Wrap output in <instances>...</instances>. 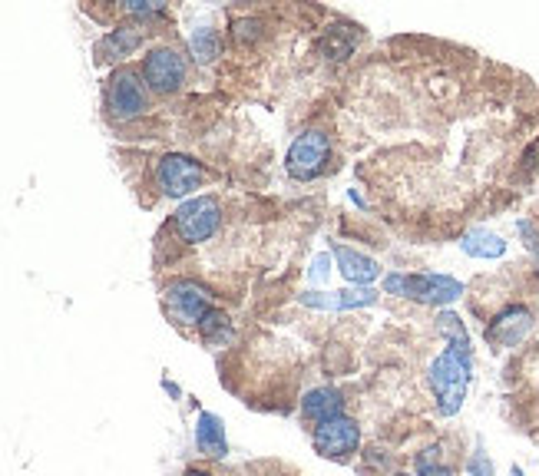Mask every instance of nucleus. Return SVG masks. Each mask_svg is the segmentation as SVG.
I'll list each match as a JSON object with an SVG mask.
<instances>
[{"instance_id":"obj_19","label":"nucleus","mask_w":539,"mask_h":476,"mask_svg":"<svg viewBox=\"0 0 539 476\" xmlns=\"http://www.w3.org/2000/svg\"><path fill=\"white\" fill-rule=\"evenodd\" d=\"M192 53H196L199 63H209L219 57V37H215V30H196V37H192Z\"/></svg>"},{"instance_id":"obj_24","label":"nucleus","mask_w":539,"mask_h":476,"mask_svg":"<svg viewBox=\"0 0 539 476\" xmlns=\"http://www.w3.org/2000/svg\"><path fill=\"white\" fill-rule=\"evenodd\" d=\"M420 476H454L447 467H424L420 470Z\"/></svg>"},{"instance_id":"obj_18","label":"nucleus","mask_w":539,"mask_h":476,"mask_svg":"<svg viewBox=\"0 0 539 476\" xmlns=\"http://www.w3.org/2000/svg\"><path fill=\"white\" fill-rule=\"evenodd\" d=\"M199 331H202V338L206 341H222V338H229V315L225 311H209L206 318L199 321Z\"/></svg>"},{"instance_id":"obj_17","label":"nucleus","mask_w":539,"mask_h":476,"mask_svg":"<svg viewBox=\"0 0 539 476\" xmlns=\"http://www.w3.org/2000/svg\"><path fill=\"white\" fill-rule=\"evenodd\" d=\"M374 301H377V291L374 288H344V291H334V311L364 308V305H374Z\"/></svg>"},{"instance_id":"obj_2","label":"nucleus","mask_w":539,"mask_h":476,"mask_svg":"<svg viewBox=\"0 0 539 476\" xmlns=\"http://www.w3.org/2000/svg\"><path fill=\"white\" fill-rule=\"evenodd\" d=\"M384 291L420 301V305H450L463 295V285L450 275H387Z\"/></svg>"},{"instance_id":"obj_8","label":"nucleus","mask_w":539,"mask_h":476,"mask_svg":"<svg viewBox=\"0 0 539 476\" xmlns=\"http://www.w3.org/2000/svg\"><path fill=\"white\" fill-rule=\"evenodd\" d=\"M156 179H159V189H163L166 196L179 199V196L196 192L202 186V179H206V172H202V166L196 159L169 153V156H163V162H159Z\"/></svg>"},{"instance_id":"obj_7","label":"nucleus","mask_w":539,"mask_h":476,"mask_svg":"<svg viewBox=\"0 0 539 476\" xmlns=\"http://www.w3.org/2000/svg\"><path fill=\"white\" fill-rule=\"evenodd\" d=\"M166 305H169V315L182 321V324H199L202 318L212 311V295L199 281H172L166 288Z\"/></svg>"},{"instance_id":"obj_16","label":"nucleus","mask_w":539,"mask_h":476,"mask_svg":"<svg viewBox=\"0 0 539 476\" xmlns=\"http://www.w3.org/2000/svg\"><path fill=\"white\" fill-rule=\"evenodd\" d=\"M437 328H440V334H444V338H447L450 348H457V351H470L467 328H463V321L454 315V311H440V315H437Z\"/></svg>"},{"instance_id":"obj_26","label":"nucleus","mask_w":539,"mask_h":476,"mask_svg":"<svg viewBox=\"0 0 539 476\" xmlns=\"http://www.w3.org/2000/svg\"><path fill=\"white\" fill-rule=\"evenodd\" d=\"M513 476H523V473H520V470H516V467H513Z\"/></svg>"},{"instance_id":"obj_1","label":"nucleus","mask_w":539,"mask_h":476,"mask_svg":"<svg viewBox=\"0 0 539 476\" xmlns=\"http://www.w3.org/2000/svg\"><path fill=\"white\" fill-rule=\"evenodd\" d=\"M430 387L437 394V407L444 417H454L470 387V351L447 348L430 364Z\"/></svg>"},{"instance_id":"obj_22","label":"nucleus","mask_w":539,"mask_h":476,"mask_svg":"<svg viewBox=\"0 0 539 476\" xmlns=\"http://www.w3.org/2000/svg\"><path fill=\"white\" fill-rule=\"evenodd\" d=\"M328 262H331L328 255H318L315 262H311V281H318V285H321V281L328 278Z\"/></svg>"},{"instance_id":"obj_23","label":"nucleus","mask_w":539,"mask_h":476,"mask_svg":"<svg viewBox=\"0 0 539 476\" xmlns=\"http://www.w3.org/2000/svg\"><path fill=\"white\" fill-rule=\"evenodd\" d=\"M126 10H133V14H159L163 4H146V0H129Z\"/></svg>"},{"instance_id":"obj_3","label":"nucleus","mask_w":539,"mask_h":476,"mask_svg":"<svg viewBox=\"0 0 539 476\" xmlns=\"http://www.w3.org/2000/svg\"><path fill=\"white\" fill-rule=\"evenodd\" d=\"M328 162H331V136L321 133V129H308V133H301L291 143L285 156V169L291 179L311 182L328 169Z\"/></svg>"},{"instance_id":"obj_25","label":"nucleus","mask_w":539,"mask_h":476,"mask_svg":"<svg viewBox=\"0 0 539 476\" xmlns=\"http://www.w3.org/2000/svg\"><path fill=\"white\" fill-rule=\"evenodd\" d=\"M186 476H212V473H206V470H189Z\"/></svg>"},{"instance_id":"obj_20","label":"nucleus","mask_w":539,"mask_h":476,"mask_svg":"<svg viewBox=\"0 0 539 476\" xmlns=\"http://www.w3.org/2000/svg\"><path fill=\"white\" fill-rule=\"evenodd\" d=\"M258 30H262V24H258L255 17H245V20H235L232 24V37L239 43H252L258 37Z\"/></svg>"},{"instance_id":"obj_4","label":"nucleus","mask_w":539,"mask_h":476,"mask_svg":"<svg viewBox=\"0 0 539 476\" xmlns=\"http://www.w3.org/2000/svg\"><path fill=\"white\" fill-rule=\"evenodd\" d=\"M219 225H222V205L212 196L192 199L176 212V232L182 242H189V245L209 242V238L219 232Z\"/></svg>"},{"instance_id":"obj_10","label":"nucleus","mask_w":539,"mask_h":476,"mask_svg":"<svg viewBox=\"0 0 539 476\" xmlns=\"http://www.w3.org/2000/svg\"><path fill=\"white\" fill-rule=\"evenodd\" d=\"M533 328V315L530 308H520V305H510L506 311H500L493 324L487 328V341L500 344V348H513V344H520L526 334Z\"/></svg>"},{"instance_id":"obj_15","label":"nucleus","mask_w":539,"mask_h":476,"mask_svg":"<svg viewBox=\"0 0 539 476\" xmlns=\"http://www.w3.org/2000/svg\"><path fill=\"white\" fill-rule=\"evenodd\" d=\"M463 252L467 255H473V258H500L503 252H506V242L500 235H493V232H487V229H473V232H467L463 235Z\"/></svg>"},{"instance_id":"obj_21","label":"nucleus","mask_w":539,"mask_h":476,"mask_svg":"<svg viewBox=\"0 0 539 476\" xmlns=\"http://www.w3.org/2000/svg\"><path fill=\"white\" fill-rule=\"evenodd\" d=\"M470 473L473 476H493V467H490V460H487V453H483V450L470 460Z\"/></svg>"},{"instance_id":"obj_13","label":"nucleus","mask_w":539,"mask_h":476,"mask_svg":"<svg viewBox=\"0 0 539 476\" xmlns=\"http://www.w3.org/2000/svg\"><path fill=\"white\" fill-rule=\"evenodd\" d=\"M196 443H199V450L206 453V457L222 460L225 453H229V447H225L222 420L215 417V414H199V420H196Z\"/></svg>"},{"instance_id":"obj_5","label":"nucleus","mask_w":539,"mask_h":476,"mask_svg":"<svg viewBox=\"0 0 539 476\" xmlns=\"http://www.w3.org/2000/svg\"><path fill=\"white\" fill-rule=\"evenodd\" d=\"M311 443H315V450L321 457L328 460H348L351 453H358L361 447V427L354 424L351 417H331L325 424L315 427V434H311Z\"/></svg>"},{"instance_id":"obj_12","label":"nucleus","mask_w":539,"mask_h":476,"mask_svg":"<svg viewBox=\"0 0 539 476\" xmlns=\"http://www.w3.org/2000/svg\"><path fill=\"white\" fill-rule=\"evenodd\" d=\"M301 410H305L308 420L325 424V420H331V417H341L344 397L334 391V387H315V391H308L305 400H301Z\"/></svg>"},{"instance_id":"obj_11","label":"nucleus","mask_w":539,"mask_h":476,"mask_svg":"<svg viewBox=\"0 0 539 476\" xmlns=\"http://www.w3.org/2000/svg\"><path fill=\"white\" fill-rule=\"evenodd\" d=\"M334 258H338V272L358 288H371V281L381 278V265L374 258L361 255V252H351V248H334Z\"/></svg>"},{"instance_id":"obj_27","label":"nucleus","mask_w":539,"mask_h":476,"mask_svg":"<svg viewBox=\"0 0 539 476\" xmlns=\"http://www.w3.org/2000/svg\"><path fill=\"white\" fill-rule=\"evenodd\" d=\"M397 476H407V473H397Z\"/></svg>"},{"instance_id":"obj_6","label":"nucleus","mask_w":539,"mask_h":476,"mask_svg":"<svg viewBox=\"0 0 539 476\" xmlns=\"http://www.w3.org/2000/svg\"><path fill=\"white\" fill-rule=\"evenodd\" d=\"M143 80L156 93H176L186 83V57L172 47H159L143 60Z\"/></svg>"},{"instance_id":"obj_14","label":"nucleus","mask_w":539,"mask_h":476,"mask_svg":"<svg viewBox=\"0 0 539 476\" xmlns=\"http://www.w3.org/2000/svg\"><path fill=\"white\" fill-rule=\"evenodd\" d=\"M139 43H143V30L126 24V27H116L113 34H106L103 43H100V53L103 60H123L126 53H133Z\"/></svg>"},{"instance_id":"obj_9","label":"nucleus","mask_w":539,"mask_h":476,"mask_svg":"<svg viewBox=\"0 0 539 476\" xmlns=\"http://www.w3.org/2000/svg\"><path fill=\"white\" fill-rule=\"evenodd\" d=\"M106 110L116 119H133L139 113H146V86L139 80V73L133 70L113 73L110 86H106Z\"/></svg>"}]
</instances>
